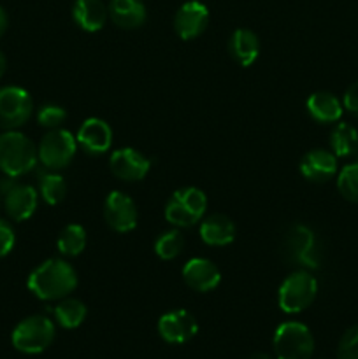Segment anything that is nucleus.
I'll return each mask as SVG.
<instances>
[{
    "label": "nucleus",
    "mask_w": 358,
    "mask_h": 359,
    "mask_svg": "<svg viewBox=\"0 0 358 359\" xmlns=\"http://www.w3.org/2000/svg\"><path fill=\"white\" fill-rule=\"evenodd\" d=\"M27 286L39 300H62L77 287V273L74 266L63 259H46L32 270Z\"/></svg>",
    "instance_id": "obj_1"
},
{
    "label": "nucleus",
    "mask_w": 358,
    "mask_h": 359,
    "mask_svg": "<svg viewBox=\"0 0 358 359\" xmlns=\"http://www.w3.org/2000/svg\"><path fill=\"white\" fill-rule=\"evenodd\" d=\"M39 151L25 133L6 130L0 135V172L11 177H21L37 167Z\"/></svg>",
    "instance_id": "obj_2"
},
{
    "label": "nucleus",
    "mask_w": 358,
    "mask_h": 359,
    "mask_svg": "<svg viewBox=\"0 0 358 359\" xmlns=\"http://www.w3.org/2000/svg\"><path fill=\"white\" fill-rule=\"evenodd\" d=\"M207 210V196L202 189L181 188L172 193L165 205V219L175 228H190L204 219Z\"/></svg>",
    "instance_id": "obj_3"
},
{
    "label": "nucleus",
    "mask_w": 358,
    "mask_h": 359,
    "mask_svg": "<svg viewBox=\"0 0 358 359\" xmlns=\"http://www.w3.org/2000/svg\"><path fill=\"white\" fill-rule=\"evenodd\" d=\"M55 325L46 316H30L16 325L11 335V342L16 351L23 354H41L55 340Z\"/></svg>",
    "instance_id": "obj_4"
},
{
    "label": "nucleus",
    "mask_w": 358,
    "mask_h": 359,
    "mask_svg": "<svg viewBox=\"0 0 358 359\" xmlns=\"http://www.w3.org/2000/svg\"><path fill=\"white\" fill-rule=\"evenodd\" d=\"M272 347L277 359H311L314 353V339L305 325L288 321L277 326Z\"/></svg>",
    "instance_id": "obj_5"
},
{
    "label": "nucleus",
    "mask_w": 358,
    "mask_h": 359,
    "mask_svg": "<svg viewBox=\"0 0 358 359\" xmlns=\"http://www.w3.org/2000/svg\"><path fill=\"white\" fill-rule=\"evenodd\" d=\"M318 294V283L305 270L290 273L281 283L277 291V304L284 314H298L314 302Z\"/></svg>",
    "instance_id": "obj_6"
},
{
    "label": "nucleus",
    "mask_w": 358,
    "mask_h": 359,
    "mask_svg": "<svg viewBox=\"0 0 358 359\" xmlns=\"http://www.w3.org/2000/svg\"><path fill=\"white\" fill-rule=\"evenodd\" d=\"M39 161L48 170H62L69 167L77 151V139L69 130H49L37 147Z\"/></svg>",
    "instance_id": "obj_7"
},
{
    "label": "nucleus",
    "mask_w": 358,
    "mask_h": 359,
    "mask_svg": "<svg viewBox=\"0 0 358 359\" xmlns=\"http://www.w3.org/2000/svg\"><path fill=\"white\" fill-rule=\"evenodd\" d=\"M283 251L290 262L305 270L318 269L319 262H321L318 241L311 228L304 226V224H295L288 230L283 242Z\"/></svg>",
    "instance_id": "obj_8"
},
{
    "label": "nucleus",
    "mask_w": 358,
    "mask_h": 359,
    "mask_svg": "<svg viewBox=\"0 0 358 359\" xmlns=\"http://www.w3.org/2000/svg\"><path fill=\"white\" fill-rule=\"evenodd\" d=\"M34 102L30 93L20 86L0 88V128L18 130L30 119Z\"/></svg>",
    "instance_id": "obj_9"
},
{
    "label": "nucleus",
    "mask_w": 358,
    "mask_h": 359,
    "mask_svg": "<svg viewBox=\"0 0 358 359\" xmlns=\"http://www.w3.org/2000/svg\"><path fill=\"white\" fill-rule=\"evenodd\" d=\"M199 332L195 316L185 309L171 311L158 319V335L167 344H186Z\"/></svg>",
    "instance_id": "obj_10"
},
{
    "label": "nucleus",
    "mask_w": 358,
    "mask_h": 359,
    "mask_svg": "<svg viewBox=\"0 0 358 359\" xmlns=\"http://www.w3.org/2000/svg\"><path fill=\"white\" fill-rule=\"evenodd\" d=\"M105 223L118 233H128L137 226V207L128 195L121 191L109 193L104 203Z\"/></svg>",
    "instance_id": "obj_11"
},
{
    "label": "nucleus",
    "mask_w": 358,
    "mask_h": 359,
    "mask_svg": "<svg viewBox=\"0 0 358 359\" xmlns=\"http://www.w3.org/2000/svg\"><path fill=\"white\" fill-rule=\"evenodd\" d=\"M109 168H111L112 175L126 182L140 181L147 175L151 168L150 158L144 156L137 149L132 147H121V149L114 151L109 158Z\"/></svg>",
    "instance_id": "obj_12"
},
{
    "label": "nucleus",
    "mask_w": 358,
    "mask_h": 359,
    "mask_svg": "<svg viewBox=\"0 0 358 359\" xmlns=\"http://www.w3.org/2000/svg\"><path fill=\"white\" fill-rule=\"evenodd\" d=\"M209 23V11L199 0L185 2L174 16V30L183 41H192L204 34Z\"/></svg>",
    "instance_id": "obj_13"
},
{
    "label": "nucleus",
    "mask_w": 358,
    "mask_h": 359,
    "mask_svg": "<svg viewBox=\"0 0 358 359\" xmlns=\"http://www.w3.org/2000/svg\"><path fill=\"white\" fill-rule=\"evenodd\" d=\"M2 200L7 216L13 221L21 223V221L30 219V217L34 216L35 210H37L39 193L34 186L16 182V184L2 196Z\"/></svg>",
    "instance_id": "obj_14"
},
{
    "label": "nucleus",
    "mask_w": 358,
    "mask_h": 359,
    "mask_svg": "<svg viewBox=\"0 0 358 359\" xmlns=\"http://www.w3.org/2000/svg\"><path fill=\"white\" fill-rule=\"evenodd\" d=\"M183 279L192 290L209 293L221 283V272L211 259L193 258L183 266Z\"/></svg>",
    "instance_id": "obj_15"
},
{
    "label": "nucleus",
    "mask_w": 358,
    "mask_h": 359,
    "mask_svg": "<svg viewBox=\"0 0 358 359\" xmlns=\"http://www.w3.org/2000/svg\"><path fill=\"white\" fill-rule=\"evenodd\" d=\"M77 144H81L86 153L102 154L109 151L112 144V130L104 119L100 118H88L81 125L79 132L76 135Z\"/></svg>",
    "instance_id": "obj_16"
},
{
    "label": "nucleus",
    "mask_w": 358,
    "mask_h": 359,
    "mask_svg": "<svg viewBox=\"0 0 358 359\" xmlns=\"http://www.w3.org/2000/svg\"><path fill=\"white\" fill-rule=\"evenodd\" d=\"M300 174L311 182H326L337 174V156L325 149H312L300 160Z\"/></svg>",
    "instance_id": "obj_17"
},
{
    "label": "nucleus",
    "mask_w": 358,
    "mask_h": 359,
    "mask_svg": "<svg viewBox=\"0 0 358 359\" xmlns=\"http://www.w3.org/2000/svg\"><path fill=\"white\" fill-rule=\"evenodd\" d=\"M107 11L112 23L125 30L139 28L146 21V7L142 0H111Z\"/></svg>",
    "instance_id": "obj_18"
},
{
    "label": "nucleus",
    "mask_w": 358,
    "mask_h": 359,
    "mask_svg": "<svg viewBox=\"0 0 358 359\" xmlns=\"http://www.w3.org/2000/svg\"><path fill=\"white\" fill-rule=\"evenodd\" d=\"M109 11L102 0H76L72 7V18L84 32H98L107 21Z\"/></svg>",
    "instance_id": "obj_19"
},
{
    "label": "nucleus",
    "mask_w": 358,
    "mask_h": 359,
    "mask_svg": "<svg viewBox=\"0 0 358 359\" xmlns=\"http://www.w3.org/2000/svg\"><path fill=\"white\" fill-rule=\"evenodd\" d=\"M200 238L207 245H214V248L228 245L235 241V224L232 223L230 217L223 216V214H213V216L202 219Z\"/></svg>",
    "instance_id": "obj_20"
},
{
    "label": "nucleus",
    "mask_w": 358,
    "mask_h": 359,
    "mask_svg": "<svg viewBox=\"0 0 358 359\" xmlns=\"http://www.w3.org/2000/svg\"><path fill=\"white\" fill-rule=\"evenodd\" d=\"M309 116L318 123H336L343 116L344 105L329 91H316L305 102Z\"/></svg>",
    "instance_id": "obj_21"
},
{
    "label": "nucleus",
    "mask_w": 358,
    "mask_h": 359,
    "mask_svg": "<svg viewBox=\"0 0 358 359\" xmlns=\"http://www.w3.org/2000/svg\"><path fill=\"white\" fill-rule=\"evenodd\" d=\"M228 51L239 65L249 67L258 58L260 41L255 32L248 30V28H239L232 34L230 42H228Z\"/></svg>",
    "instance_id": "obj_22"
},
{
    "label": "nucleus",
    "mask_w": 358,
    "mask_h": 359,
    "mask_svg": "<svg viewBox=\"0 0 358 359\" xmlns=\"http://www.w3.org/2000/svg\"><path fill=\"white\" fill-rule=\"evenodd\" d=\"M37 181L39 193L48 205H58L63 202L67 196V182L62 175L56 174L55 170L42 168L37 174Z\"/></svg>",
    "instance_id": "obj_23"
},
{
    "label": "nucleus",
    "mask_w": 358,
    "mask_h": 359,
    "mask_svg": "<svg viewBox=\"0 0 358 359\" xmlns=\"http://www.w3.org/2000/svg\"><path fill=\"white\" fill-rule=\"evenodd\" d=\"M86 305L76 298H62L58 305L53 309V316H55L56 323L65 330H76L81 326L86 319Z\"/></svg>",
    "instance_id": "obj_24"
},
{
    "label": "nucleus",
    "mask_w": 358,
    "mask_h": 359,
    "mask_svg": "<svg viewBox=\"0 0 358 359\" xmlns=\"http://www.w3.org/2000/svg\"><path fill=\"white\" fill-rule=\"evenodd\" d=\"M330 147L336 156H351L358 147V132L350 123H339L330 133Z\"/></svg>",
    "instance_id": "obj_25"
},
{
    "label": "nucleus",
    "mask_w": 358,
    "mask_h": 359,
    "mask_svg": "<svg viewBox=\"0 0 358 359\" xmlns=\"http://www.w3.org/2000/svg\"><path fill=\"white\" fill-rule=\"evenodd\" d=\"M56 245L63 256H79L86 248V230L81 224H67L60 231Z\"/></svg>",
    "instance_id": "obj_26"
},
{
    "label": "nucleus",
    "mask_w": 358,
    "mask_h": 359,
    "mask_svg": "<svg viewBox=\"0 0 358 359\" xmlns=\"http://www.w3.org/2000/svg\"><path fill=\"white\" fill-rule=\"evenodd\" d=\"M185 248V238L179 233V230H168L161 233L154 242V252L158 258L171 262V259L178 258Z\"/></svg>",
    "instance_id": "obj_27"
},
{
    "label": "nucleus",
    "mask_w": 358,
    "mask_h": 359,
    "mask_svg": "<svg viewBox=\"0 0 358 359\" xmlns=\"http://www.w3.org/2000/svg\"><path fill=\"white\" fill-rule=\"evenodd\" d=\"M337 188L347 202L358 203V163L346 165L337 175Z\"/></svg>",
    "instance_id": "obj_28"
},
{
    "label": "nucleus",
    "mask_w": 358,
    "mask_h": 359,
    "mask_svg": "<svg viewBox=\"0 0 358 359\" xmlns=\"http://www.w3.org/2000/svg\"><path fill=\"white\" fill-rule=\"evenodd\" d=\"M67 119V111L60 105L55 104H46L39 109L37 112V123L44 128L55 130L60 128L63 125V121Z\"/></svg>",
    "instance_id": "obj_29"
},
{
    "label": "nucleus",
    "mask_w": 358,
    "mask_h": 359,
    "mask_svg": "<svg viewBox=\"0 0 358 359\" xmlns=\"http://www.w3.org/2000/svg\"><path fill=\"white\" fill-rule=\"evenodd\" d=\"M337 359H358V326L347 330L337 347Z\"/></svg>",
    "instance_id": "obj_30"
},
{
    "label": "nucleus",
    "mask_w": 358,
    "mask_h": 359,
    "mask_svg": "<svg viewBox=\"0 0 358 359\" xmlns=\"http://www.w3.org/2000/svg\"><path fill=\"white\" fill-rule=\"evenodd\" d=\"M16 244V235L7 221L0 219V258H6Z\"/></svg>",
    "instance_id": "obj_31"
},
{
    "label": "nucleus",
    "mask_w": 358,
    "mask_h": 359,
    "mask_svg": "<svg viewBox=\"0 0 358 359\" xmlns=\"http://www.w3.org/2000/svg\"><path fill=\"white\" fill-rule=\"evenodd\" d=\"M343 105H344V109H347V111L358 116V81L357 83L351 84V86L346 90V93H344Z\"/></svg>",
    "instance_id": "obj_32"
},
{
    "label": "nucleus",
    "mask_w": 358,
    "mask_h": 359,
    "mask_svg": "<svg viewBox=\"0 0 358 359\" xmlns=\"http://www.w3.org/2000/svg\"><path fill=\"white\" fill-rule=\"evenodd\" d=\"M16 177H11V175H4L2 179H0V195H6L7 191H9L11 188H13L14 184H16Z\"/></svg>",
    "instance_id": "obj_33"
},
{
    "label": "nucleus",
    "mask_w": 358,
    "mask_h": 359,
    "mask_svg": "<svg viewBox=\"0 0 358 359\" xmlns=\"http://www.w3.org/2000/svg\"><path fill=\"white\" fill-rule=\"evenodd\" d=\"M6 30H7V14H6V11L0 7V37H2L4 32Z\"/></svg>",
    "instance_id": "obj_34"
},
{
    "label": "nucleus",
    "mask_w": 358,
    "mask_h": 359,
    "mask_svg": "<svg viewBox=\"0 0 358 359\" xmlns=\"http://www.w3.org/2000/svg\"><path fill=\"white\" fill-rule=\"evenodd\" d=\"M6 69H7V60H6V56H4V53L0 51V77L6 74Z\"/></svg>",
    "instance_id": "obj_35"
},
{
    "label": "nucleus",
    "mask_w": 358,
    "mask_h": 359,
    "mask_svg": "<svg viewBox=\"0 0 358 359\" xmlns=\"http://www.w3.org/2000/svg\"><path fill=\"white\" fill-rule=\"evenodd\" d=\"M248 359H274V358L269 356V354H265V353H255L253 356H249Z\"/></svg>",
    "instance_id": "obj_36"
},
{
    "label": "nucleus",
    "mask_w": 358,
    "mask_h": 359,
    "mask_svg": "<svg viewBox=\"0 0 358 359\" xmlns=\"http://www.w3.org/2000/svg\"><path fill=\"white\" fill-rule=\"evenodd\" d=\"M353 154H354V156H357V163H358V147H357V151H354Z\"/></svg>",
    "instance_id": "obj_37"
},
{
    "label": "nucleus",
    "mask_w": 358,
    "mask_h": 359,
    "mask_svg": "<svg viewBox=\"0 0 358 359\" xmlns=\"http://www.w3.org/2000/svg\"><path fill=\"white\" fill-rule=\"evenodd\" d=\"M0 203H2V195H0Z\"/></svg>",
    "instance_id": "obj_38"
}]
</instances>
